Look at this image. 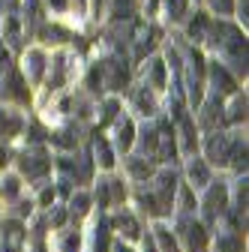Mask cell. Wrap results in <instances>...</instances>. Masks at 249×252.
<instances>
[{"instance_id": "26", "label": "cell", "mask_w": 249, "mask_h": 252, "mask_svg": "<svg viewBox=\"0 0 249 252\" xmlns=\"http://www.w3.org/2000/svg\"><path fill=\"white\" fill-rule=\"evenodd\" d=\"M0 192H3V195H15V192H18V180H15V177H6L3 186H0Z\"/></svg>"}, {"instance_id": "16", "label": "cell", "mask_w": 249, "mask_h": 252, "mask_svg": "<svg viewBox=\"0 0 249 252\" xmlns=\"http://www.w3.org/2000/svg\"><path fill=\"white\" fill-rule=\"evenodd\" d=\"M117 228H123V234H126V237H138V225H135V219H132V216H126V213L117 216Z\"/></svg>"}, {"instance_id": "10", "label": "cell", "mask_w": 249, "mask_h": 252, "mask_svg": "<svg viewBox=\"0 0 249 252\" xmlns=\"http://www.w3.org/2000/svg\"><path fill=\"white\" fill-rule=\"evenodd\" d=\"M213 84H216V90H222V93H231L234 90V81H231V75L222 66H213Z\"/></svg>"}, {"instance_id": "1", "label": "cell", "mask_w": 249, "mask_h": 252, "mask_svg": "<svg viewBox=\"0 0 249 252\" xmlns=\"http://www.w3.org/2000/svg\"><path fill=\"white\" fill-rule=\"evenodd\" d=\"M174 174L165 171L159 174V183H156V192H150V195H141V204L150 210V213H165L171 210V198H174Z\"/></svg>"}, {"instance_id": "11", "label": "cell", "mask_w": 249, "mask_h": 252, "mask_svg": "<svg viewBox=\"0 0 249 252\" xmlns=\"http://www.w3.org/2000/svg\"><path fill=\"white\" fill-rule=\"evenodd\" d=\"M189 180H192L195 186H204V183L210 180V174H207V165H204L201 159H195V162H189Z\"/></svg>"}, {"instance_id": "17", "label": "cell", "mask_w": 249, "mask_h": 252, "mask_svg": "<svg viewBox=\"0 0 249 252\" xmlns=\"http://www.w3.org/2000/svg\"><path fill=\"white\" fill-rule=\"evenodd\" d=\"M63 75H66V54H57L54 57V81L51 84L57 87L60 81H63Z\"/></svg>"}, {"instance_id": "36", "label": "cell", "mask_w": 249, "mask_h": 252, "mask_svg": "<svg viewBox=\"0 0 249 252\" xmlns=\"http://www.w3.org/2000/svg\"><path fill=\"white\" fill-rule=\"evenodd\" d=\"M144 252H156V246H153V243L147 240V243H144Z\"/></svg>"}, {"instance_id": "24", "label": "cell", "mask_w": 249, "mask_h": 252, "mask_svg": "<svg viewBox=\"0 0 249 252\" xmlns=\"http://www.w3.org/2000/svg\"><path fill=\"white\" fill-rule=\"evenodd\" d=\"M243 114H246V99H243V96H237V99H234V105H231V120H240Z\"/></svg>"}, {"instance_id": "6", "label": "cell", "mask_w": 249, "mask_h": 252, "mask_svg": "<svg viewBox=\"0 0 249 252\" xmlns=\"http://www.w3.org/2000/svg\"><path fill=\"white\" fill-rule=\"evenodd\" d=\"M183 237L192 252H204V228L198 222H183Z\"/></svg>"}, {"instance_id": "12", "label": "cell", "mask_w": 249, "mask_h": 252, "mask_svg": "<svg viewBox=\"0 0 249 252\" xmlns=\"http://www.w3.org/2000/svg\"><path fill=\"white\" fill-rule=\"evenodd\" d=\"M132 132H135L132 120H123V123L117 126V144H120V150H126V147L132 144Z\"/></svg>"}, {"instance_id": "31", "label": "cell", "mask_w": 249, "mask_h": 252, "mask_svg": "<svg viewBox=\"0 0 249 252\" xmlns=\"http://www.w3.org/2000/svg\"><path fill=\"white\" fill-rule=\"evenodd\" d=\"M114 114H117V102H108V105H105V114H102V120H111Z\"/></svg>"}, {"instance_id": "8", "label": "cell", "mask_w": 249, "mask_h": 252, "mask_svg": "<svg viewBox=\"0 0 249 252\" xmlns=\"http://www.w3.org/2000/svg\"><path fill=\"white\" fill-rule=\"evenodd\" d=\"M21 129V117L12 114V111H0V132L3 135H18Z\"/></svg>"}, {"instance_id": "27", "label": "cell", "mask_w": 249, "mask_h": 252, "mask_svg": "<svg viewBox=\"0 0 249 252\" xmlns=\"http://www.w3.org/2000/svg\"><path fill=\"white\" fill-rule=\"evenodd\" d=\"M87 204H90L87 195H75V198H72V210H75V213H87Z\"/></svg>"}, {"instance_id": "19", "label": "cell", "mask_w": 249, "mask_h": 252, "mask_svg": "<svg viewBox=\"0 0 249 252\" xmlns=\"http://www.w3.org/2000/svg\"><path fill=\"white\" fill-rule=\"evenodd\" d=\"M129 171H132L135 177H150V165H147L144 159H129Z\"/></svg>"}, {"instance_id": "38", "label": "cell", "mask_w": 249, "mask_h": 252, "mask_svg": "<svg viewBox=\"0 0 249 252\" xmlns=\"http://www.w3.org/2000/svg\"><path fill=\"white\" fill-rule=\"evenodd\" d=\"M6 162V156H3V150H0V165H3Z\"/></svg>"}, {"instance_id": "22", "label": "cell", "mask_w": 249, "mask_h": 252, "mask_svg": "<svg viewBox=\"0 0 249 252\" xmlns=\"http://www.w3.org/2000/svg\"><path fill=\"white\" fill-rule=\"evenodd\" d=\"M168 12H171V18H183V12H186V0H168Z\"/></svg>"}, {"instance_id": "4", "label": "cell", "mask_w": 249, "mask_h": 252, "mask_svg": "<svg viewBox=\"0 0 249 252\" xmlns=\"http://www.w3.org/2000/svg\"><path fill=\"white\" fill-rule=\"evenodd\" d=\"M48 165H51V162L45 159V153H39V150L21 156V171H24L27 177H42V174L48 171Z\"/></svg>"}, {"instance_id": "29", "label": "cell", "mask_w": 249, "mask_h": 252, "mask_svg": "<svg viewBox=\"0 0 249 252\" xmlns=\"http://www.w3.org/2000/svg\"><path fill=\"white\" fill-rule=\"evenodd\" d=\"M180 204H183V210H192V195H189V189H183V192H180Z\"/></svg>"}, {"instance_id": "18", "label": "cell", "mask_w": 249, "mask_h": 252, "mask_svg": "<svg viewBox=\"0 0 249 252\" xmlns=\"http://www.w3.org/2000/svg\"><path fill=\"white\" fill-rule=\"evenodd\" d=\"M219 252H240V240H237V234H225V237L219 240Z\"/></svg>"}, {"instance_id": "14", "label": "cell", "mask_w": 249, "mask_h": 252, "mask_svg": "<svg viewBox=\"0 0 249 252\" xmlns=\"http://www.w3.org/2000/svg\"><path fill=\"white\" fill-rule=\"evenodd\" d=\"M150 84L153 87H165V66H162V60H153V66H150Z\"/></svg>"}, {"instance_id": "23", "label": "cell", "mask_w": 249, "mask_h": 252, "mask_svg": "<svg viewBox=\"0 0 249 252\" xmlns=\"http://www.w3.org/2000/svg\"><path fill=\"white\" fill-rule=\"evenodd\" d=\"M135 99H138V105H141V111H144V114H150V111H153V99H150V93H147V90H138V96H135Z\"/></svg>"}, {"instance_id": "33", "label": "cell", "mask_w": 249, "mask_h": 252, "mask_svg": "<svg viewBox=\"0 0 249 252\" xmlns=\"http://www.w3.org/2000/svg\"><path fill=\"white\" fill-rule=\"evenodd\" d=\"M54 201V189H45V192H42V204H51Z\"/></svg>"}, {"instance_id": "9", "label": "cell", "mask_w": 249, "mask_h": 252, "mask_svg": "<svg viewBox=\"0 0 249 252\" xmlns=\"http://www.w3.org/2000/svg\"><path fill=\"white\" fill-rule=\"evenodd\" d=\"M42 66H45L42 51H30V54H27V72H30V78H33V81L42 78Z\"/></svg>"}, {"instance_id": "21", "label": "cell", "mask_w": 249, "mask_h": 252, "mask_svg": "<svg viewBox=\"0 0 249 252\" xmlns=\"http://www.w3.org/2000/svg\"><path fill=\"white\" fill-rule=\"evenodd\" d=\"M141 147H144V153H147V150H150V153H156V132H153V129H147V132H144Z\"/></svg>"}, {"instance_id": "2", "label": "cell", "mask_w": 249, "mask_h": 252, "mask_svg": "<svg viewBox=\"0 0 249 252\" xmlns=\"http://www.w3.org/2000/svg\"><path fill=\"white\" fill-rule=\"evenodd\" d=\"M234 147H237V138H228V135H210L207 141V156H210V162H231V156H234Z\"/></svg>"}, {"instance_id": "32", "label": "cell", "mask_w": 249, "mask_h": 252, "mask_svg": "<svg viewBox=\"0 0 249 252\" xmlns=\"http://www.w3.org/2000/svg\"><path fill=\"white\" fill-rule=\"evenodd\" d=\"M0 72H9V54L0 51Z\"/></svg>"}, {"instance_id": "30", "label": "cell", "mask_w": 249, "mask_h": 252, "mask_svg": "<svg viewBox=\"0 0 249 252\" xmlns=\"http://www.w3.org/2000/svg\"><path fill=\"white\" fill-rule=\"evenodd\" d=\"M213 9H219V12H231V0H213Z\"/></svg>"}, {"instance_id": "34", "label": "cell", "mask_w": 249, "mask_h": 252, "mask_svg": "<svg viewBox=\"0 0 249 252\" xmlns=\"http://www.w3.org/2000/svg\"><path fill=\"white\" fill-rule=\"evenodd\" d=\"M48 3H51L54 9H66V0H48Z\"/></svg>"}, {"instance_id": "13", "label": "cell", "mask_w": 249, "mask_h": 252, "mask_svg": "<svg viewBox=\"0 0 249 252\" xmlns=\"http://www.w3.org/2000/svg\"><path fill=\"white\" fill-rule=\"evenodd\" d=\"M156 240H159V249L162 252H177V243H174V237H171V231L165 225L156 228Z\"/></svg>"}, {"instance_id": "28", "label": "cell", "mask_w": 249, "mask_h": 252, "mask_svg": "<svg viewBox=\"0 0 249 252\" xmlns=\"http://www.w3.org/2000/svg\"><path fill=\"white\" fill-rule=\"evenodd\" d=\"M126 12H129V0H114V15L123 18Z\"/></svg>"}, {"instance_id": "37", "label": "cell", "mask_w": 249, "mask_h": 252, "mask_svg": "<svg viewBox=\"0 0 249 252\" xmlns=\"http://www.w3.org/2000/svg\"><path fill=\"white\" fill-rule=\"evenodd\" d=\"M114 252H129V249H126V246H117V249H114Z\"/></svg>"}, {"instance_id": "15", "label": "cell", "mask_w": 249, "mask_h": 252, "mask_svg": "<svg viewBox=\"0 0 249 252\" xmlns=\"http://www.w3.org/2000/svg\"><path fill=\"white\" fill-rule=\"evenodd\" d=\"M96 156H99V162H102L105 168L114 165V153H111V147L105 144V138H96Z\"/></svg>"}, {"instance_id": "3", "label": "cell", "mask_w": 249, "mask_h": 252, "mask_svg": "<svg viewBox=\"0 0 249 252\" xmlns=\"http://www.w3.org/2000/svg\"><path fill=\"white\" fill-rule=\"evenodd\" d=\"M225 198H228V192H225V186H210V192H207V198H204V216L207 219H219V213L225 210Z\"/></svg>"}, {"instance_id": "35", "label": "cell", "mask_w": 249, "mask_h": 252, "mask_svg": "<svg viewBox=\"0 0 249 252\" xmlns=\"http://www.w3.org/2000/svg\"><path fill=\"white\" fill-rule=\"evenodd\" d=\"M237 12H240V18L246 21V0H240V6H237Z\"/></svg>"}, {"instance_id": "25", "label": "cell", "mask_w": 249, "mask_h": 252, "mask_svg": "<svg viewBox=\"0 0 249 252\" xmlns=\"http://www.w3.org/2000/svg\"><path fill=\"white\" fill-rule=\"evenodd\" d=\"M204 30H207V21H204V18H195V21H192V27H189V36L201 39V36H204Z\"/></svg>"}, {"instance_id": "39", "label": "cell", "mask_w": 249, "mask_h": 252, "mask_svg": "<svg viewBox=\"0 0 249 252\" xmlns=\"http://www.w3.org/2000/svg\"><path fill=\"white\" fill-rule=\"evenodd\" d=\"M6 252H15V249H6Z\"/></svg>"}, {"instance_id": "20", "label": "cell", "mask_w": 249, "mask_h": 252, "mask_svg": "<svg viewBox=\"0 0 249 252\" xmlns=\"http://www.w3.org/2000/svg\"><path fill=\"white\" fill-rule=\"evenodd\" d=\"M96 252H108V228L105 225L96 228Z\"/></svg>"}, {"instance_id": "5", "label": "cell", "mask_w": 249, "mask_h": 252, "mask_svg": "<svg viewBox=\"0 0 249 252\" xmlns=\"http://www.w3.org/2000/svg\"><path fill=\"white\" fill-rule=\"evenodd\" d=\"M3 96H9V99H15V102H27V99H30V93L24 90V81H21L15 72H9V78H6V84H3Z\"/></svg>"}, {"instance_id": "7", "label": "cell", "mask_w": 249, "mask_h": 252, "mask_svg": "<svg viewBox=\"0 0 249 252\" xmlns=\"http://www.w3.org/2000/svg\"><path fill=\"white\" fill-rule=\"evenodd\" d=\"M126 78H129V69H126V63L123 60H111L108 63V87H123L126 84Z\"/></svg>"}]
</instances>
